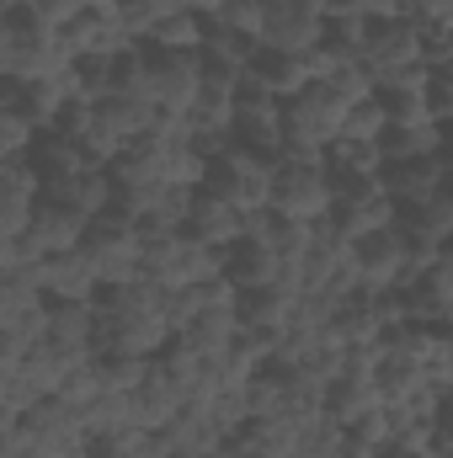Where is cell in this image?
<instances>
[{
    "label": "cell",
    "mask_w": 453,
    "mask_h": 458,
    "mask_svg": "<svg viewBox=\"0 0 453 458\" xmlns=\"http://www.w3.org/2000/svg\"><path fill=\"white\" fill-rule=\"evenodd\" d=\"M240 336V315L235 310H203L198 320H187L182 331H176V342L192 346V352H203V357H219L229 352V342Z\"/></svg>",
    "instance_id": "cell-31"
},
{
    "label": "cell",
    "mask_w": 453,
    "mask_h": 458,
    "mask_svg": "<svg viewBox=\"0 0 453 458\" xmlns=\"http://www.w3.org/2000/svg\"><path fill=\"white\" fill-rule=\"evenodd\" d=\"M198 458H229V448L219 443V448H209V454H198Z\"/></svg>",
    "instance_id": "cell-55"
},
{
    "label": "cell",
    "mask_w": 453,
    "mask_h": 458,
    "mask_svg": "<svg viewBox=\"0 0 453 458\" xmlns=\"http://www.w3.org/2000/svg\"><path fill=\"white\" fill-rule=\"evenodd\" d=\"M321 86H331L346 107H357V102H368V97H373V75L363 70V59H346V64H337Z\"/></svg>",
    "instance_id": "cell-46"
},
{
    "label": "cell",
    "mask_w": 453,
    "mask_h": 458,
    "mask_svg": "<svg viewBox=\"0 0 453 458\" xmlns=\"http://www.w3.org/2000/svg\"><path fill=\"white\" fill-rule=\"evenodd\" d=\"M38 304H48L38 288H32V277L16 267V272H0V331H11L27 310H38Z\"/></svg>",
    "instance_id": "cell-38"
},
{
    "label": "cell",
    "mask_w": 453,
    "mask_h": 458,
    "mask_svg": "<svg viewBox=\"0 0 453 458\" xmlns=\"http://www.w3.org/2000/svg\"><path fill=\"white\" fill-rule=\"evenodd\" d=\"M321 38H326V16H321L310 0H267L256 48H272V54H310Z\"/></svg>",
    "instance_id": "cell-9"
},
{
    "label": "cell",
    "mask_w": 453,
    "mask_h": 458,
    "mask_svg": "<svg viewBox=\"0 0 453 458\" xmlns=\"http://www.w3.org/2000/svg\"><path fill=\"white\" fill-rule=\"evenodd\" d=\"M400 299H406L411 326H449L453 320V256L449 250H443L416 283H406Z\"/></svg>",
    "instance_id": "cell-15"
},
{
    "label": "cell",
    "mask_w": 453,
    "mask_h": 458,
    "mask_svg": "<svg viewBox=\"0 0 453 458\" xmlns=\"http://www.w3.org/2000/svg\"><path fill=\"white\" fill-rule=\"evenodd\" d=\"M395 229H400L406 240H422V245H449L453 240V198H449V187L432 192L427 203L400 208V214H395Z\"/></svg>",
    "instance_id": "cell-27"
},
{
    "label": "cell",
    "mask_w": 453,
    "mask_h": 458,
    "mask_svg": "<svg viewBox=\"0 0 453 458\" xmlns=\"http://www.w3.org/2000/svg\"><path fill=\"white\" fill-rule=\"evenodd\" d=\"M86 225H91V219H81L75 208H64V203H54V198H38V203H32V219H27V229L16 234L21 267H27V261H38V256L75 250V245H81V234H86Z\"/></svg>",
    "instance_id": "cell-8"
},
{
    "label": "cell",
    "mask_w": 453,
    "mask_h": 458,
    "mask_svg": "<svg viewBox=\"0 0 453 458\" xmlns=\"http://www.w3.org/2000/svg\"><path fill=\"white\" fill-rule=\"evenodd\" d=\"M240 208H229L225 198H214V192H192V203H187V234L192 240H203V245H214V250H229V245H240Z\"/></svg>",
    "instance_id": "cell-19"
},
{
    "label": "cell",
    "mask_w": 453,
    "mask_h": 458,
    "mask_svg": "<svg viewBox=\"0 0 453 458\" xmlns=\"http://www.w3.org/2000/svg\"><path fill=\"white\" fill-rule=\"evenodd\" d=\"M32 144H38V128L16 107H0V160H27Z\"/></svg>",
    "instance_id": "cell-48"
},
{
    "label": "cell",
    "mask_w": 453,
    "mask_h": 458,
    "mask_svg": "<svg viewBox=\"0 0 453 458\" xmlns=\"http://www.w3.org/2000/svg\"><path fill=\"white\" fill-rule=\"evenodd\" d=\"M326 171H331V176H363V182H368V176H379V171H384V149H379V144H363V139H331V144H326Z\"/></svg>",
    "instance_id": "cell-35"
},
{
    "label": "cell",
    "mask_w": 453,
    "mask_h": 458,
    "mask_svg": "<svg viewBox=\"0 0 453 458\" xmlns=\"http://www.w3.org/2000/svg\"><path fill=\"white\" fill-rule=\"evenodd\" d=\"M150 362H155V357H133V352H113V346L91 352V368H97L102 389H113V394H133V389L144 384Z\"/></svg>",
    "instance_id": "cell-36"
},
{
    "label": "cell",
    "mask_w": 453,
    "mask_h": 458,
    "mask_svg": "<svg viewBox=\"0 0 453 458\" xmlns=\"http://www.w3.org/2000/svg\"><path fill=\"white\" fill-rule=\"evenodd\" d=\"M225 277V250L192 240L187 229H171V234H155L144 240L139 250V283H155V288H187V283H214Z\"/></svg>",
    "instance_id": "cell-3"
},
{
    "label": "cell",
    "mask_w": 453,
    "mask_h": 458,
    "mask_svg": "<svg viewBox=\"0 0 453 458\" xmlns=\"http://www.w3.org/2000/svg\"><path fill=\"white\" fill-rule=\"evenodd\" d=\"M422 107H427V117H432V123H443V128H449V113H453V81H449V70H427Z\"/></svg>",
    "instance_id": "cell-49"
},
{
    "label": "cell",
    "mask_w": 453,
    "mask_h": 458,
    "mask_svg": "<svg viewBox=\"0 0 453 458\" xmlns=\"http://www.w3.org/2000/svg\"><path fill=\"white\" fill-rule=\"evenodd\" d=\"M331 203H337V187H331V171L326 165H304V160H278L272 165L267 214L315 225V219H331Z\"/></svg>",
    "instance_id": "cell-5"
},
{
    "label": "cell",
    "mask_w": 453,
    "mask_h": 458,
    "mask_svg": "<svg viewBox=\"0 0 453 458\" xmlns=\"http://www.w3.org/2000/svg\"><path fill=\"white\" fill-rule=\"evenodd\" d=\"M182 5H187V11H198V16H214L225 0H182Z\"/></svg>",
    "instance_id": "cell-53"
},
{
    "label": "cell",
    "mask_w": 453,
    "mask_h": 458,
    "mask_svg": "<svg viewBox=\"0 0 453 458\" xmlns=\"http://www.w3.org/2000/svg\"><path fill=\"white\" fill-rule=\"evenodd\" d=\"M43 198H54V203H64V208H75L81 219H97V214H107V208H113V176H107L102 165H86L81 176L43 187Z\"/></svg>",
    "instance_id": "cell-24"
},
{
    "label": "cell",
    "mask_w": 453,
    "mask_h": 458,
    "mask_svg": "<svg viewBox=\"0 0 453 458\" xmlns=\"http://www.w3.org/2000/svg\"><path fill=\"white\" fill-rule=\"evenodd\" d=\"M245 81H251V86H261V91H267V97H278V102H288V97H299V91L310 86V75H304L299 54H272V48H256V54H251Z\"/></svg>",
    "instance_id": "cell-23"
},
{
    "label": "cell",
    "mask_w": 453,
    "mask_h": 458,
    "mask_svg": "<svg viewBox=\"0 0 453 458\" xmlns=\"http://www.w3.org/2000/svg\"><path fill=\"white\" fill-rule=\"evenodd\" d=\"M341 454V427L326 416V411H315V416H304L299 421V437H294V458H337Z\"/></svg>",
    "instance_id": "cell-39"
},
{
    "label": "cell",
    "mask_w": 453,
    "mask_h": 458,
    "mask_svg": "<svg viewBox=\"0 0 453 458\" xmlns=\"http://www.w3.org/2000/svg\"><path fill=\"white\" fill-rule=\"evenodd\" d=\"M357 5V16H368V21H400L406 16V0H352Z\"/></svg>",
    "instance_id": "cell-51"
},
{
    "label": "cell",
    "mask_w": 453,
    "mask_h": 458,
    "mask_svg": "<svg viewBox=\"0 0 453 458\" xmlns=\"http://www.w3.org/2000/svg\"><path fill=\"white\" fill-rule=\"evenodd\" d=\"M272 165H278V160H267V155H251V149L229 144L219 160H209L203 192L225 198L229 208H240V214H256V208H267V192H272Z\"/></svg>",
    "instance_id": "cell-6"
},
{
    "label": "cell",
    "mask_w": 453,
    "mask_h": 458,
    "mask_svg": "<svg viewBox=\"0 0 453 458\" xmlns=\"http://www.w3.org/2000/svg\"><path fill=\"white\" fill-rule=\"evenodd\" d=\"M219 443H225V432H219L198 405L176 411V416L155 432V454L160 458H198V454H209V448H219Z\"/></svg>",
    "instance_id": "cell-18"
},
{
    "label": "cell",
    "mask_w": 453,
    "mask_h": 458,
    "mask_svg": "<svg viewBox=\"0 0 453 458\" xmlns=\"http://www.w3.org/2000/svg\"><path fill=\"white\" fill-rule=\"evenodd\" d=\"M91 458H123V454H107V448H91Z\"/></svg>",
    "instance_id": "cell-56"
},
{
    "label": "cell",
    "mask_w": 453,
    "mask_h": 458,
    "mask_svg": "<svg viewBox=\"0 0 453 458\" xmlns=\"http://www.w3.org/2000/svg\"><path fill=\"white\" fill-rule=\"evenodd\" d=\"M384 107H379V91L368 97V102H357V107H346V117H341V139H363V144H379L384 139Z\"/></svg>",
    "instance_id": "cell-43"
},
{
    "label": "cell",
    "mask_w": 453,
    "mask_h": 458,
    "mask_svg": "<svg viewBox=\"0 0 453 458\" xmlns=\"http://www.w3.org/2000/svg\"><path fill=\"white\" fill-rule=\"evenodd\" d=\"M81 250H86V261H91V272H97V283L102 288H123V283H139V250H144V240H139V229L128 214H97L86 234H81Z\"/></svg>",
    "instance_id": "cell-4"
},
{
    "label": "cell",
    "mask_w": 453,
    "mask_h": 458,
    "mask_svg": "<svg viewBox=\"0 0 453 458\" xmlns=\"http://www.w3.org/2000/svg\"><path fill=\"white\" fill-rule=\"evenodd\" d=\"M43 198V182H38V171L27 165V160H5V171H0V229L16 240L27 219H32V203Z\"/></svg>",
    "instance_id": "cell-22"
},
{
    "label": "cell",
    "mask_w": 453,
    "mask_h": 458,
    "mask_svg": "<svg viewBox=\"0 0 453 458\" xmlns=\"http://www.w3.org/2000/svg\"><path fill=\"white\" fill-rule=\"evenodd\" d=\"M203 27H209V16H198V11H176V16L155 21L144 43H155V54H198V48H203Z\"/></svg>",
    "instance_id": "cell-34"
},
{
    "label": "cell",
    "mask_w": 453,
    "mask_h": 458,
    "mask_svg": "<svg viewBox=\"0 0 453 458\" xmlns=\"http://www.w3.org/2000/svg\"><path fill=\"white\" fill-rule=\"evenodd\" d=\"M21 5H27V11H38L48 27H64L70 16H81V11H86V0H21Z\"/></svg>",
    "instance_id": "cell-50"
},
{
    "label": "cell",
    "mask_w": 453,
    "mask_h": 458,
    "mask_svg": "<svg viewBox=\"0 0 453 458\" xmlns=\"http://www.w3.org/2000/svg\"><path fill=\"white\" fill-rule=\"evenodd\" d=\"M379 149H384V160H422V155H443V149H449V128H443V123L384 128Z\"/></svg>",
    "instance_id": "cell-32"
},
{
    "label": "cell",
    "mask_w": 453,
    "mask_h": 458,
    "mask_svg": "<svg viewBox=\"0 0 453 458\" xmlns=\"http://www.w3.org/2000/svg\"><path fill=\"white\" fill-rule=\"evenodd\" d=\"M86 362H91V357H86ZM70 368H75V362H70L64 352H54L48 342H38V346H27V357L16 362V378H21L32 394H54V389L64 384Z\"/></svg>",
    "instance_id": "cell-33"
},
{
    "label": "cell",
    "mask_w": 453,
    "mask_h": 458,
    "mask_svg": "<svg viewBox=\"0 0 453 458\" xmlns=\"http://www.w3.org/2000/svg\"><path fill=\"white\" fill-rule=\"evenodd\" d=\"M43 342L54 352H64L70 362H86L97 352V304H48Z\"/></svg>",
    "instance_id": "cell-17"
},
{
    "label": "cell",
    "mask_w": 453,
    "mask_h": 458,
    "mask_svg": "<svg viewBox=\"0 0 453 458\" xmlns=\"http://www.w3.org/2000/svg\"><path fill=\"white\" fill-rule=\"evenodd\" d=\"M59 43L70 48V59H123L128 48H139L128 38V27L117 21V11H81L59 27Z\"/></svg>",
    "instance_id": "cell-11"
},
{
    "label": "cell",
    "mask_w": 453,
    "mask_h": 458,
    "mask_svg": "<svg viewBox=\"0 0 453 458\" xmlns=\"http://www.w3.org/2000/svg\"><path fill=\"white\" fill-rule=\"evenodd\" d=\"M278 219V214H272ZM267 250L283 261V267H299L304 256H310V225H299V219H278L272 225V240H267Z\"/></svg>",
    "instance_id": "cell-45"
},
{
    "label": "cell",
    "mask_w": 453,
    "mask_h": 458,
    "mask_svg": "<svg viewBox=\"0 0 453 458\" xmlns=\"http://www.w3.org/2000/svg\"><path fill=\"white\" fill-rule=\"evenodd\" d=\"M278 123H283V102H278V97H267L261 86L240 81V91H235V123H229V139H235L240 149H251V155L278 160Z\"/></svg>",
    "instance_id": "cell-10"
},
{
    "label": "cell",
    "mask_w": 453,
    "mask_h": 458,
    "mask_svg": "<svg viewBox=\"0 0 453 458\" xmlns=\"http://www.w3.org/2000/svg\"><path fill=\"white\" fill-rule=\"evenodd\" d=\"M81 427H86L91 443H102V437H113V432H123V427H133V421H128V394H113V389H107L97 405L81 411Z\"/></svg>",
    "instance_id": "cell-41"
},
{
    "label": "cell",
    "mask_w": 453,
    "mask_h": 458,
    "mask_svg": "<svg viewBox=\"0 0 453 458\" xmlns=\"http://www.w3.org/2000/svg\"><path fill=\"white\" fill-rule=\"evenodd\" d=\"M346 102L331 86H304L299 97L283 102V123H278V160H304V165H326V144L337 139Z\"/></svg>",
    "instance_id": "cell-2"
},
{
    "label": "cell",
    "mask_w": 453,
    "mask_h": 458,
    "mask_svg": "<svg viewBox=\"0 0 453 458\" xmlns=\"http://www.w3.org/2000/svg\"><path fill=\"white\" fill-rule=\"evenodd\" d=\"M198 411H203L225 437H229V432H240V427L251 421V411H245V394H240V389H219V394H209Z\"/></svg>",
    "instance_id": "cell-47"
},
{
    "label": "cell",
    "mask_w": 453,
    "mask_h": 458,
    "mask_svg": "<svg viewBox=\"0 0 453 458\" xmlns=\"http://www.w3.org/2000/svg\"><path fill=\"white\" fill-rule=\"evenodd\" d=\"M294 299L299 293H288V288H251V293H240L235 299V315H240V326L245 331H267V336H283L288 331V315H294Z\"/></svg>",
    "instance_id": "cell-26"
},
{
    "label": "cell",
    "mask_w": 453,
    "mask_h": 458,
    "mask_svg": "<svg viewBox=\"0 0 453 458\" xmlns=\"http://www.w3.org/2000/svg\"><path fill=\"white\" fill-rule=\"evenodd\" d=\"M102 394H107V389H102V378H97V368H91V362H75V368L64 373V384L54 389V400H59L64 411H75V416H81L86 405H97Z\"/></svg>",
    "instance_id": "cell-42"
},
{
    "label": "cell",
    "mask_w": 453,
    "mask_h": 458,
    "mask_svg": "<svg viewBox=\"0 0 453 458\" xmlns=\"http://www.w3.org/2000/svg\"><path fill=\"white\" fill-rule=\"evenodd\" d=\"M176 411H187V405H182V394H176V384L160 373V362H150L144 384L128 394V421H133L139 432H160Z\"/></svg>",
    "instance_id": "cell-21"
},
{
    "label": "cell",
    "mask_w": 453,
    "mask_h": 458,
    "mask_svg": "<svg viewBox=\"0 0 453 458\" xmlns=\"http://www.w3.org/2000/svg\"><path fill=\"white\" fill-rule=\"evenodd\" d=\"M117 0H86V11H113Z\"/></svg>",
    "instance_id": "cell-54"
},
{
    "label": "cell",
    "mask_w": 453,
    "mask_h": 458,
    "mask_svg": "<svg viewBox=\"0 0 453 458\" xmlns=\"http://www.w3.org/2000/svg\"><path fill=\"white\" fill-rule=\"evenodd\" d=\"M113 11H117V21L128 27V38L144 43L155 21H166V16H176V11H187V5H182V0H117Z\"/></svg>",
    "instance_id": "cell-40"
},
{
    "label": "cell",
    "mask_w": 453,
    "mask_h": 458,
    "mask_svg": "<svg viewBox=\"0 0 453 458\" xmlns=\"http://www.w3.org/2000/svg\"><path fill=\"white\" fill-rule=\"evenodd\" d=\"M27 165L38 171V182H43V187H54V182L81 176L91 160H86V149H81L75 139H64V133H38V144L27 149Z\"/></svg>",
    "instance_id": "cell-25"
},
{
    "label": "cell",
    "mask_w": 453,
    "mask_h": 458,
    "mask_svg": "<svg viewBox=\"0 0 453 458\" xmlns=\"http://www.w3.org/2000/svg\"><path fill=\"white\" fill-rule=\"evenodd\" d=\"M171 342V293L155 283H123L102 288L97 299V352H133V357H160Z\"/></svg>",
    "instance_id": "cell-1"
},
{
    "label": "cell",
    "mask_w": 453,
    "mask_h": 458,
    "mask_svg": "<svg viewBox=\"0 0 453 458\" xmlns=\"http://www.w3.org/2000/svg\"><path fill=\"white\" fill-rule=\"evenodd\" d=\"M203 64H225V70H245L251 64V54H256V43H245L240 32H229V27H219V21H209L203 27Z\"/></svg>",
    "instance_id": "cell-37"
},
{
    "label": "cell",
    "mask_w": 453,
    "mask_h": 458,
    "mask_svg": "<svg viewBox=\"0 0 453 458\" xmlns=\"http://www.w3.org/2000/svg\"><path fill=\"white\" fill-rule=\"evenodd\" d=\"M225 277L240 288V293H251V288H272V283H283V261H278L267 245L240 240V245H229L225 250Z\"/></svg>",
    "instance_id": "cell-28"
},
{
    "label": "cell",
    "mask_w": 453,
    "mask_h": 458,
    "mask_svg": "<svg viewBox=\"0 0 453 458\" xmlns=\"http://www.w3.org/2000/svg\"><path fill=\"white\" fill-rule=\"evenodd\" d=\"M443 187H449V149L443 155H422V160H384V171H379V192L395 208L427 203Z\"/></svg>",
    "instance_id": "cell-12"
},
{
    "label": "cell",
    "mask_w": 453,
    "mask_h": 458,
    "mask_svg": "<svg viewBox=\"0 0 453 458\" xmlns=\"http://www.w3.org/2000/svg\"><path fill=\"white\" fill-rule=\"evenodd\" d=\"M321 411L346 427V421H357V416H368V411H379V389H373V378H357V373H337L331 384H326V400H321Z\"/></svg>",
    "instance_id": "cell-29"
},
{
    "label": "cell",
    "mask_w": 453,
    "mask_h": 458,
    "mask_svg": "<svg viewBox=\"0 0 453 458\" xmlns=\"http://www.w3.org/2000/svg\"><path fill=\"white\" fill-rule=\"evenodd\" d=\"M219 357H225V352H219ZM219 357H203V352H192V346H182L171 336L166 352H160V373L176 384L182 405H203L209 394H219Z\"/></svg>",
    "instance_id": "cell-16"
},
{
    "label": "cell",
    "mask_w": 453,
    "mask_h": 458,
    "mask_svg": "<svg viewBox=\"0 0 453 458\" xmlns=\"http://www.w3.org/2000/svg\"><path fill=\"white\" fill-rule=\"evenodd\" d=\"M155 176H160V187L198 192L203 176H209V160H203L187 139H166V144H160V160H155Z\"/></svg>",
    "instance_id": "cell-30"
},
{
    "label": "cell",
    "mask_w": 453,
    "mask_h": 458,
    "mask_svg": "<svg viewBox=\"0 0 453 458\" xmlns=\"http://www.w3.org/2000/svg\"><path fill=\"white\" fill-rule=\"evenodd\" d=\"M261 16H267V0H225L209 21H219L229 32H240L245 43H256L261 38Z\"/></svg>",
    "instance_id": "cell-44"
},
{
    "label": "cell",
    "mask_w": 453,
    "mask_h": 458,
    "mask_svg": "<svg viewBox=\"0 0 453 458\" xmlns=\"http://www.w3.org/2000/svg\"><path fill=\"white\" fill-rule=\"evenodd\" d=\"M11 5L16 0H0V70H5V48H11Z\"/></svg>",
    "instance_id": "cell-52"
},
{
    "label": "cell",
    "mask_w": 453,
    "mask_h": 458,
    "mask_svg": "<svg viewBox=\"0 0 453 458\" xmlns=\"http://www.w3.org/2000/svg\"><path fill=\"white\" fill-rule=\"evenodd\" d=\"M294 437H299V421L261 416V421H245L240 432H229L225 448L229 458H294Z\"/></svg>",
    "instance_id": "cell-20"
},
{
    "label": "cell",
    "mask_w": 453,
    "mask_h": 458,
    "mask_svg": "<svg viewBox=\"0 0 453 458\" xmlns=\"http://www.w3.org/2000/svg\"><path fill=\"white\" fill-rule=\"evenodd\" d=\"M21 272L32 277V288L48 304H97L102 299V283H97V272H91V261H86L81 245L75 250H59V256H38Z\"/></svg>",
    "instance_id": "cell-7"
},
{
    "label": "cell",
    "mask_w": 453,
    "mask_h": 458,
    "mask_svg": "<svg viewBox=\"0 0 453 458\" xmlns=\"http://www.w3.org/2000/svg\"><path fill=\"white\" fill-rule=\"evenodd\" d=\"M203 86V54H150V91L155 107L182 117Z\"/></svg>",
    "instance_id": "cell-14"
},
{
    "label": "cell",
    "mask_w": 453,
    "mask_h": 458,
    "mask_svg": "<svg viewBox=\"0 0 453 458\" xmlns=\"http://www.w3.org/2000/svg\"><path fill=\"white\" fill-rule=\"evenodd\" d=\"M352 267H357L363 293L400 288V272H406V234H400V229H379V234L352 240Z\"/></svg>",
    "instance_id": "cell-13"
}]
</instances>
